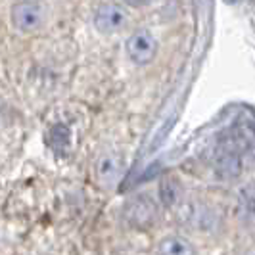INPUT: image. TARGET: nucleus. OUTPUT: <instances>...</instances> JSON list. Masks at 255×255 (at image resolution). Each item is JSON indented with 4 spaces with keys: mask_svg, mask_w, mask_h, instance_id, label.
Returning <instances> with one entry per match:
<instances>
[{
    "mask_svg": "<svg viewBox=\"0 0 255 255\" xmlns=\"http://www.w3.org/2000/svg\"><path fill=\"white\" fill-rule=\"evenodd\" d=\"M46 17L44 6L37 0H23L13 4L12 8V23L19 31H35L42 25Z\"/></svg>",
    "mask_w": 255,
    "mask_h": 255,
    "instance_id": "f257e3e1",
    "label": "nucleus"
},
{
    "mask_svg": "<svg viewBox=\"0 0 255 255\" xmlns=\"http://www.w3.org/2000/svg\"><path fill=\"white\" fill-rule=\"evenodd\" d=\"M213 165L221 179H236L242 173V157L238 148L232 144V140L221 142L215 150V157H213Z\"/></svg>",
    "mask_w": 255,
    "mask_h": 255,
    "instance_id": "f03ea898",
    "label": "nucleus"
},
{
    "mask_svg": "<svg viewBox=\"0 0 255 255\" xmlns=\"http://www.w3.org/2000/svg\"><path fill=\"white\" fill-rule=\"evenodd\" d=\"M123 217L134 229H148V227H152L153 223H155V219H157V209H155V205H153L150 198L138 196V198L130 200L125 205Z\"/></svg>",
    "mask_w": 255,
    "mask_h": 255,
    "instance_id": "7ed1b4c3",
    "label": "nucleus"
},
{
    "mask_svg": "<svg viewBox=\"0 0 255 255\" xmlns=\"http://www.w3.org/2000/svg\"><path fill=\"white\" fill-rule=\"evenodd\" d=\"M157 50V42L148 31H138L127 40V56L138 65L150 64Z\"/></svg>",
    "mask_w": 255,
    "mask_h": 255,
    "instance_id": "20e7f679",
    "label": "nucleus"
},
{
    "mask_svg": "<svg viewBox=\"0 0 255 255\" xmlns=\"http://www.w3.org/2000/svg\"><path fill=\"white\" fill-rule=\"evenodd\" d=\"M94 25L100 33H114L125 25V12L114 6V4H104L96 10L94 15Z\"/></svg>",
    "mask_w": 255,
    "mask_h": 255,
    "instance_id": "39448f33",
    "label": "nucleus"
},
{
    "mask_svg": "<svg viewBox=\"0 0 255 255\" xmlns=\"http://www.w3.org/2000/svg\"><path fill=\"white\" fill-rule=\"evenodd\" d=\"M123 173V163L114 153H104L96 163V177L104 186H114Z\"/></svg>",
    "mask_w": 255,
    "mask_h": 255,
    "instance_id": "423d86ee",
    "label": "nucleus"
},
{
    "mask_svg": "<svg viewBox=\"0 0 255 255\" xmlns=\"http://www.w3.org/2000/svg\"><path fill=\"white\" fill-rule=\"evenodd\" d=\"M238 209L248 223L255 225V182L246 184L238 196Z\"/></svg>",
    "mask_w": 255,
    "mask_h": 255,
    "instance_id": "0eeeda50",
    "label": "nucleus"
},
{
    "mask_svg": "<svg viewBox=\"0 0 255 255\" xmlns=\"http://www.w3.org/2000/svg\"><path fill=\"white\" fill-rule=\"evenodd\" d=\"M159 255H196V250L192 248L190 242H186L184 238L179 236H169L159 244Z\"/></svg>",
    "mask_w": 255,
    "mask_h": 255,
    "instance_id": "6e6552de",
    "label": "nucleus"
},
{
    "mask_svg": "<svg viewBox=\"0 0 255 255\" xmlns=\"http://www.w3.org/2000/svg\"><path fill=\"white\" fill-rule=\"evenodd\" d=\"M48 142H50L52 148L58 150V152L65 150L67 144H69V128L65 127V125H56V127H52L50 134H48Z\"/></svg>",
    "mask_w": 255,
    "mask_h": 255,
    "instance_id": "1a4fd4ad",
    "label": "nucleus"
},
{
    "mask_svg": "<svg viewBox=\"0 0 255 255\" xmlns=\"http://www.w3.org/2000/svg\"><path fill=\"white\" fill-rule=\"evenodd\" d=\"M159 196H161V202H163L165 205H175L180 198L179 184L171 179L163 180L161 186H159Z\"/></svg>",
    "mask_w": 255,
    "mask_h": 255,
    "instance_id": "9d476101",
    "label": "nucleus"
},
{
    "mask_svg": "<svg viewBox=\"0 0 255 255\" xmlns=\"http://www.w3.org/2000/svg\"><path fill=\"white\" fill-rule=\"evenodd\" d=\"M125 4H128V6H144V4H148L150 0H123Z\"/></svg>",
    "mask_w": 255,
    "mask_h": 255,
    "instance_id": "9b49d317",
    "label": "nucleus"
},
{
    "mask_svg": "<svg viewBox=\"0 0 255 255\" xmlns=\"http://www.w3.org/2000/svg\"><path fill=\"white\" fill-rule=\"evenodd\" d=\"M225 2H229V4H234V2H238V0H225Z\"/></svg>",
    "mask_w": 255,
    "mask_h": 255,
    "instance_id": "f8f14e48",
    "label": "nucleus"
}]
</instances>
